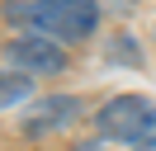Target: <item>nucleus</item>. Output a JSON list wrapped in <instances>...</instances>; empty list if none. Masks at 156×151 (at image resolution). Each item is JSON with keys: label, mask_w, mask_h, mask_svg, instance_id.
I'll return each instance as SVG.
<instances>
[{"label": "nucleus", "mask_w": 156, "mask_h": 151, "mask_svg": "<svg viewBox=\"0 0 156 151\" xmlns=\"http://www.w3.org/2000/svg\"><path fill=\"white\" fill-rule=\"evenodd\" d=\"M76 113H80V99H76V94H52V99H38V104H33V113L24 118V128H29L33 137H43V132L66 128Z\"/></svg>", "instance_id": "nucleus-4"}, {"label": "nucleus", "mask_w": 156, "mask_h": 151, "mask_svg": "<svg viewBox=\"0 0 156 151\" xmlns=\"http://www.w3.org/2000/svg\"><path fill=\"white\" fill-rule=\"evenodd\" d=\"M33 33H48L57 43H85L99 28V0H29V5H10Z\"/></svg>", "instance_id": "nucleus-1"}, {"label": "nucleus", "mask_w": 156, "mask_h": 151, "mask_svg": "<svg viewBox=\"0 0 156 151\" xmlns=\"http://www.w3.org/2000/svg\"><path fill=\"white\" fill-rule=\"evenodd\" d=\"M151 123H156V104L151 99H142V94H114V99L99 109V137L137 146Z\"/></svg>", "instance_id": "nucleus-2"}, {"label": "nucleus", "mask_w": 156, "mask_h": 151, "mask_svg": "<svg viewBox=\"0 0 156 151\" xmlns=\"http://www.w3.org/2000/svg\"><path fill=\"white\" fill-rule=\"evenodd\" d=\"M29 94V80H14V71L5 76V109H14V99H24Z\"/></svg>", "instance_id": "nucleus-5"}, {"label": "nucleus", "mask_w": 156, "mask_h": 151, "mask_svg": "<svg viewBox=\"0 0 156 151\" xmlns=\"http://www.w3.org/2000/svg\"><path fill=\"white\" fill-rule=\"evenodd\" d=\"M114 57H118V61H133V66L142 61V52H137V43H128L123 33H118V43H114Z\"/></svg>", "instance_id": "nucleus-6"}, {"label": "nucleus", "mask_w": 156, "mask_h": 151, "mask_svg": "<svg viewBox=\"0 0 156 151\" xmlns=\"http://www.w3.org/2000/svg\"><path fill=\"white\" fill-rule=\"evenodd\" d=\"M71 151H104V142H76Z\"/></svg>", "instance_id": "nucleus-7"}, {"label": "nucleus", "mask_w": 156, "mask_h": 151, "mask_svg": "<svg viewBox=\"0 0 156 151\" xmlns=\"http://www.w3.org/2000/svg\"><path fill=\"white\" fill-rule=\"evenodd\" d=\"M10 61L19 66L24 76H57L66 66V52H62L57 38L48 33H24L19 43H10Z\"/></svg>", "instance_id": "nucleus-3"}]
</instances>
